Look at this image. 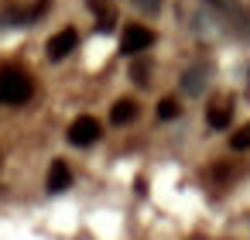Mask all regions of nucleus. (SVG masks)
<instances>
[{
    "mask_svg": "<svg viewBox=\"0 0 250 240\" xmlns=\"http://www.w3.org/2000/svg\"><path fill=\"white\" fill-rule=\"evenodd\" d=\"M79 45V35H76V28H65V31H59L52 42H48V59L52 62H62L72 48Z\"/></svg>",
    "mask_w": 250,
    "mask_h": 240,
    "instance_id": "nucleus-4",
    "label": "nucleus"
},
{
    "mask_svg": "<svg viewBox=\"0 0 250 240\" xmlns=\"http://www.w3.org/2000/svg\"><path fill=\"white\" fill-rule=\"evenodd\" d=\"M130 4H134L137 11H144V14H158V11H161V0H130Z\"/></svg>",
    "mask_w": 250,
    "mask_h": 240,
    "instance_id": "nucleus-11",
    "label": "nucleus"
},
{
    "mask_svg": "<svg viewBox=\"0 0 250 240\" xmlns=\"http://www.w3.org/2000/svg\"><path fill=\"white\" fill-rule=\"evenodd\" d=\"M35 93L31 79L21 72V69H4L0 72V103H11V107H21L28 103Z\"/></svg>",
    "mask_w": 250,
    "mask_h": 240,
    "instance_id": "nucleus-1",
    "label": "nucleus"
},
{
    "mask_svg": "<svg viewBox=\"0 0 250 240\" xmlns=\"http://www.w3.org/2000/svg\"><path fill=\"white\" fill-rule=\"evenodd\" d=\"M202 86H206V72H202V65L188 69V72H185V79H182V89H185L188 96H199V93H202Z\"/></svg>",
    "mask_w": 250,
    "mask_h": 240,
    "instance_id": "nucleus-7",
    "label": "nucleus"
},
{
    "mask_svg": "<svg viewBox=\"0 0 250 240\" xmlns=\"http://www.w3.org/2000/svg\"><path fill=\"white\" fill-rule=\"evenodd\" d=\"M229 144H233V148H236V151H247V148H250V124H247V127H243V131H236V134H233V141H229Z\"/></svg>",
    "mask_w": 250,
    "mask_h": 240,
    "instance_id": "nucleus-10",
    "label": "nucleus"
},
{
    "mask_svg": "<svg viewBox=\"0 0 250 240\" xmlns=\"http://www.w3.org/2000/svg\"><path fill=\"white\" fill-rule=\"evenodd\" d=\"M229 120H233V107H209V127L226 131Z\"/></svg>",
    "mask_w": 250,
    "mask_h": 240,
    "instance_id": "nucleus-8",
    "label": "nucleus"
},
{
    "mask_svg": "<svg viewBox=\"0 0 250 240\" xmlns=\"http://www.w3.org/2000/svg\"><path fill=\"white\" fill-rule=\"evenodd\" d=\"M154 45V31H147L144 24H130L127 31H124V38H120V52L124 55H141V52H147Z\"/></svg>",
    "mask_w": 250,
    "mask_h": 240,
    "instance_id": "nucleus-2",
    "label": "nucleus"
},
{
    "mask_svg": "<svg viewBox=\"0 0 250 240\" xmlns=\"http://www.w3.org/2000/svg\"><path fill=\"white\" fill-rule=\"evenodd\" d=\"M134 117H137V103H134V100H117L113 110H110V120H113L117 127H120V124H130Z\"/></svg>",
    "mask_w": 250,
    "mask_h": 240,
    "instance_id": "nucleus-6",
    "label": "nucleus"
},
{
    "mask_svg": "<svg viewBox=\"0 0 250 240\" xmlns=\"http://www.w3.org/2000/svg\"><path fill=\"white\" fill-rule=\"evenodd\" d=\"M69 141L76 148H86V144L100 141V120L96 117H76L72 127H69Z\"/></svg>",
    "mask_w": 250,
    "mask_h": 240,
    "instance_id": "nucleus-3",
    "label": "nucleus"
},
{
    "mask_svg": "<svg viewBox=\"0 0 250 240\" xmlns=\"http://www.w3.org/2000/svg\"><path fill=\"white\" fill-rule=\"evenodd\" d=\"M69 185H72L69 165L65 161H52V168H48V192H65Z\"/></svg>",
    "mask_w": 250,
    "mask_h": 240,
    "instance_id": "nucleus-5",
    "label": "nucleus"
},
{
    "mask_svg": "<svg viewBox=\"0 0 250 240\" xmlns=\"http://www.w3.org/2000/svg\"><path fill=\"white\" fill-rule=\"evenodd\" d=\"M178 113H182V107H178V103H175V100H171V96H168V100H161V103H158V117H161V120H175V117H178Z\"/></svg>",
    "mask_w": 250,
    "mask_h": 240,
    "instance_id": "nucleus-9",
    "label": "nucleus"
}]
</instances>
